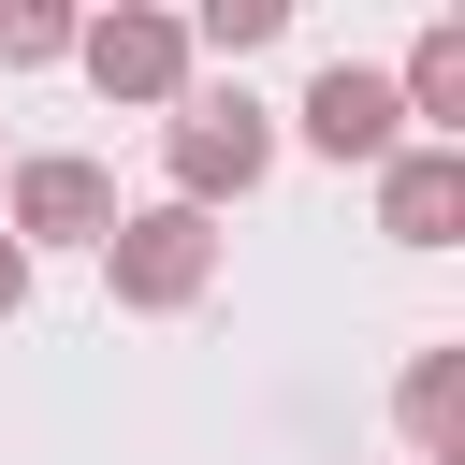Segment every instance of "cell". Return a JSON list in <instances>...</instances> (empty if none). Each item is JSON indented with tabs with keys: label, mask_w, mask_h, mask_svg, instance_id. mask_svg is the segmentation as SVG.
Wrapping results in <instances>:
<instances>
[{
	"label": "cell",
	"mask_w": 465,
	"mask_h": 465,
	"mask_svg": "<svg viewBox=\"0 0 465 465\" xmlns=\"http://www.w3.org/2000/svg\"><path fill=\"white\" fill-rule=\"evenodd\" d=\"M160 160H174V203L189 218H218V203H247L262 174H276V116L232 87V102H174L160 116Z\"/></svg>",
	"instance_id": "1"
},
{
	"label": "cell",
	"mask_w": 465,
	"mask_h": 465,
	"mask_svg": "<svg viewBox=\"0 0 465 465\" xmlns=\"http://www.w3.org/2000/svg\"><path fill=\"white\" fill-rule=\"evenodd\" d=\"M102 276H116V305L174 320V305H203V276H218V218H189V203H116Z\"/></svg>",
	"instance_id": "2"
},
{
	"label": "cell",
	"mask_w": 465,
	"mask_h": 465,
	"mask_svg": "<svg viewBox=\"0 0 465 465\" xmlns=\"http://www.w3.org/2000/svg\"><path fill=\"white\" fill-rule=\"evenodd\" d=\"M73 58H87V87H102V102H160V116L189 102V29H174V15H145V0L87 15V29H73Z\"/></svg>",
	"instance_id": "3"
},
{
	"label": "cell",
	"mask_w": 465,
	"mask_h": 465,
	"mask_svg": "<svg viewBox=\"0 0 465 465\" xmlns=\"http://www.w3.org/2000/svg\"><path fill=\"white\" fill-rule=\"evenodd\" d=\"M0 232H15V247H102V232H116V174L73 160V145H44V160H15Z\"/></svg>",
	"instance_id": "4"
},
{
	"label": "cell",
	"mask_w": 465,
	"mask_h": 465,
	"mask_svg": "<svg viewBox=\"0 0 465 465\" xmlns=\"http://www.w3.org/2000/svg\"><path fill=\"white\" fill-rule=\"evenodd\" d=\"M305 145H320V160H392V145H407V102H392V73H363V58H320V73H305Z\"/></svg>",
	"instance_id": "5"
},
{
	"label": "cell",
	"mask_w": 465,
	"mask_h": 465,
	"mask_svg": "<svg viewBox=\"0 0 465 465\" xmlns=\"http://www.w3.org/2000/svg\"><path fill=\"white\" fill-rule=\"evenodd\" d=\"M378 232L392 247H450L465 232V145H392L378 160Z\"/></svg>",
	"instance_id": "6"
},
{
	"label": "cell",
	"mask_w": 465,
	"mask_h": 465,
	"mask_svg": "<svg viewBox=\"0 0 465 465\" xmlns=\"http://www.w3.org/2000/svg\"><path fill=\"white\" fill-rule=\"evenodd\" d=\"M392 102H407V116L436 131V145L465 131V15H436V29L407 44V73H392Z\"/></svg>",
	"instance_id": "7"
},
{
	"label": "cell",
	"mask_w": 465,
	"mask_h": 465,
	"mask_svg": "<svg viewBox=\"0 0 465 465\" xmlns=\"http://www.w3.org/2000/svg\"><path fill=\"white\" fill-rule=\"evenodd\" d=\"M450 407H465V349H421V363H407V392H392V421H407V450H421V465L450 450Z\"/></svg>",
	"instance_id": "8"
},
{
	"label": "cell",
	"mask_w": 465,
	"mask_h": 465,
	"mask_svg": "<svg viewBox=\"0 0 465 465\" xmlns=\"http://www.w3.org/2000/svg\"><path fill=\"white\" fill-rule=\"evenodd\" d=\"M73 29H87V15H58V0H0V73H44V58H73Z\"/></svg>",
	"instance_id": "9"
},
{
	"label": "cell",
	"mask_w": 465,
	"mask_h": 465,
	"mask_svg": "<svg viewBox=\"0 0 465 465\" xmlns=\"http://www.w3.org/2000/svg\"><path fill=\"white\" fill-rule=\"evenodd\" d=\"M276 29H291V0H203L189 15V44H218V58H262Z\"/></svg>",
	"instance_id": "10"
},
{
	"label": "cell",
	"mask_w": 465,
	"mask_h": 465,
	"mask_svg": "<svg viewBox=\"0 0 465 465\" xmlns=\"http://www.w3.org/2000/svg\"><path fill=\"white\" fill-rule=\"evenodd\" d=\"M15 305H29V247L0 232V320H15Z\"/></svg>",
	"instance_id": "11"
},
{
	"label": "cell",
	"mask_w": 465,
	"mask_h": 465,
	"mask_svg": "<svg viewBox=\"0 0 465 465\" xmlns=\"http://www.w3.org/2000/svg\"><path fill=\"white\" fill-rule=\"evenodd\" d=\"M436 465H465V450H436Z\"/></svg>",
	"instance_id": "12"
}]
</instances>
